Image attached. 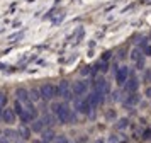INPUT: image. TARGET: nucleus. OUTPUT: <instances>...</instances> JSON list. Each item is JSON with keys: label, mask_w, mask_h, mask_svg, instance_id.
<instances>
[{"label": "nucleus", "mask_w": 151, "mask_h": 143, "mask_svg": "<svg viewBox=\"0 0 151 143\" xmlns=\"http://www.w3.org/2000/svg\"><path fill=\"white\" fill-rule=\"evenodd\" d=\"M51 113L56 116L60 124H73V123H76V111L70 107V104L66 101L53 102L51 104Z\"/></svg>", "instance_id": "nucleus-1"}, {"label": "nucleus", "mask_w": 151, "mask_h": 143, "mask_svg": "<svg viewBox=\"0 0 151 143\" xmlns=\"http://www.w3.org/2000/svg\"><path fill=\"white\" fill-rule=\"evenodd\" d=\"M24 109H26V104H22L21 101H17L15 99V102H14V111H15V114H17V118L24 113Z\"/></svg>", "instance_id": "nucleus-20"}, {"label": "nucleus", "mask_w": 151, "mask_h": 143, "mask_svg": "<svg viewBox=\"0 0 151 143\" xmlns=\"http://www.w3.org/2000/svg\"><path fill=\"white\" fill-rule=\"evenodd\" d=\"M0 143H10V140H9V138H5V136L2 135V136H0Z\"/></svg>", "instance_id": "nucleus-27"}, {"label": "nucleus", "mask_w": 151, "mask_h": 143, "mask_svg": "<svg viewBox=\"0 0 151 143\" xmlns=\"http://www.w3.org/2000/svg\"><path fill=\"white\" fill-rule=\"evenodd\" d=\"M139 101H141L139 92H132V94H126V97L122 99V104L126 107H134V106L139 104Z\"/></svg>", "instance_id": "nucleus-11"}, {"label": "nucleus", "mask_w": 151, "mask_h": 143, "mask_svg": "<svg viewBox=\"0 0 151 143\" xmlns=\"http://www.w3.org/2000/svg\"><path fill=\"white\" fill-rule=\"evenodd\" d=\"M14 143H27V142H26V140H22V138H19V140H15Z\"/></svg>", "instance_id": "nucleus-29"}, {"label": "nucleus", "mask_w": 151, "mask_h": 143, "mask_svg": "<svg viewBox=\"0 0 151 143\" xmlns=\"http://www.w3.org/2000/svg\"><path fill=\"white\" fill-rule=\"evenodd\" d=\"M53 143H70V140H68L66 135H56V138H55Z\"/></svg>", "instance_id": "nucleus-22"}, {"label": "nucleus", "mask_w": 151, "mask_h": 143, "mask_svg": "<svg viewBox=\"0 0 151 143\" xmlns=\"http://www.w3.org/2000/svg\"><path fill=\"white\" fill-rule=\"evenodd\" d=\"M15 99H17V101H21L22 104L31 102V97H29V89H26V87L15 89Z\"/></svg>", "instance_id": "nucleus-12"}, {"label": "nucleus", "mask_w": 151, "mask_h": 143, "mask_svg": "<svg viewBox=\"0 0 151 143\" xmlns=\"http://www.w3.org/2000/svg\"><path fill=\"white\" fill-rule=\"evenodd\" d=\"M56 97H61L63 101H66V102L76 99L75 94H73V89H71V83L68 80H61L56 85Z\"/></svg>", "instance_id": "nucleus-2"}, {"label": "nucleus", "mask_w": 151, "mask_h": 143, "mask_svg": "<svg viewBox=\"0 0 151 143\" xmlns=\"http://www.w3.org/2000/svg\"><path fill=\"white\" fill-rule=\"evenodd\" d=\"M56 138V133L53 131V128H46L44 131L41 133V140L42 143H53Z\"/></svg>", "instance_id": "nucleus-13"}, {"label": "nucleus", "mask_w": 151, "mask_h": 143, "mask_svg": "<svg viewBox=\"0 0 151 143\" xmlns=\"http://www.w3.org/2000/svg\"><path fill=\"white\" fill-rule=\"evenodd\" d=\"M39 90H41V101H53L56 97V85L55 83H51V82H46V83H42L41 87H39Z\"/></svg>", "instance_id": "nucleus-5"}, {"label": "nucleus", "mask_w": 151, "mask_h": 143, "mask_svg": "<svg viewBox=\"0 0 151 143\" xmlns=\"http://www.w3.org/2000/svg\"><path fill=\"white\" fill-rule=\"evenodd\" d=\"M75 97H87L90 92V82L88 80H76L71 83Z\"/></svg>", "instance_id": "nucleus-3"}, {"label": "nucleus", "mask_w": 151, "mask_h": 143, "mask_svg": "<svg viewBox=\"0 0 151 143\" xmlns=\"http://www.w3.org/2000/svg\"><path fill=\"white\" fill-rule=\"evenodd\" d=\"M93 90H100V92H104V94L107 95L110 92L109 82L105 80L104 77H95V80H93Z\"/></svg>", "instance_id": "nucleus-9"}, {"label": "nucleus", "mask_w": 151, "mask_h": 143, "mask_svg": "<svg viewBox=\"0 0 151 143\" xmlns=\"http://www.w3.org/2000/svg\"><path fill=\"white\" fill-rule=\"evenodd\" d=\"M146 97H151V87L146 89Z\"/></svg>", "instance_id": "nucleus-28"}, {"label": "nucleus", "mask_w": 151, "mask_h": 143, "mask_svg": "<svg viewBox=\"0 0 151 143\" xmlns=\"http://www.w3.org/2000/svg\"><path fill=\"white\" fill-rule=\"evenodd\" d=\"M73 109H75L78 114H83V116H88L92 113V106L87 97H76L75 99V104H73Z\"/></svg>", "instance_id": "nucleus-4"}, {"label": "nucleus", "mask_w": 151, "mask_h": 143, "mask_svg": "<svg viewBox=\"0 0 151 143\" xmlns=\"http://www.w3.org/2000/svg\"><path fill=\"white\" fill-rule=\"evenodd\" d=\"M2 111H4V109H2ZM2 111H0V121H2Z\"/></svg>", "instance_id": "nucleus-31"}, {"label": "nucleus", "mask_w": 151, "mask_h": 143, "mask_svg": "<svg viewBox=\"0 0 151 143\" xmlns=\"http://www.w3.org/2000/svg\"><path fill=\"white\" fill-rule=\"evenodd\" d=\"M141 51H143L144 56H151V44L148 43V44H144L143 48H141Z\"/></svg>", "instance_id": "nucleus-23"}, {"label": "nucleus", "mask_w": 151, "mask_h": 143, "mask_svg": "<svg viewBox=\"0 0 151 143\" xmlns=\"http://www.w3.org/2000/svg\"><path fill=\"white\" fill-rule=\"evenodd\" d=\"M15 119H17V114H15L14 107H5L4 111H2V123H5L7 126L14 124Z\"/></svg>", "instance_id": "nucleus-10"}, {"label": "nucleus", "mask_w": 151, "mask_h": 143, "mask_svg": "<svg viewBox=\"0 0 151 143\" xmlns=\"http://www.w3.org/2000/svg\"><path fill=\"white\" fill-rule=\"evenodd\" d=\"M29 97H31V102H39L41 101V90L39 89H29Z\"/></svg>", "instance_id": "nucleus-18"}, {"label": "nucleus", "mask_w": 151, "mask_h": 143, "mask_svg": "<svg viewBox=\"0 0 151 143\" xmlns=\"http://www.w3.org/2000/svg\"><path fill=\"white\" fill-rule=\"evenodd\" d=\"M127 119H121V121H119V124H117V128L119 129H122V128H126V126H127Z\"/></svg>", "instance_id": "nucleus-25"}, {"label": "nucleus", "mask_w": 151, "mask_h": 143, "mask_svg": "<svg viewBox=\"0 0 151 143\" xmlns=\"http://www.w3.org/2000/svg\"><path fill=\"white\" fill-rule=\"evenodd\" d=\"M4 136L5 138H9V140H19L21 136H19V131L17 129H12V128H7V129H4Z\"/></svg>", "instance_id": "nucleus-17"}, {"label": "nucleus", "mask_w": 151, "mask_h": 143, "mask_svg": "<svg viewBox=\"0 0 151 143\" xmlns=\"http://www.w3.org/2000/svg\"><path fill=\"white\" fill-rule=\"evenodd\" d=\"M95 143H104V140H97V142Z\"/></svg>", "instance_id": "nucleus-30"}, {"label": "nucleus", "mask_w": 151, "mask_h": 143, "mask_svg": "<svg viewBox=\"0 0 151 143\" xmlns=\"http://www.w3.org/2000/svg\"><path fill=\"white\" fill-rule=\"evenodd\" d=\"M87 99H88L92 109H97L99 106H102L104 104V101H105V94L100 92V90H92V92H88Z\"/></svg>", "instance_id": "nucleus-7"}, {"label": "nucleus", "mask_w": 151, "mask_h": 143, "mask_svg": "<svg viewBox=\"0 0 151 143\" xmlns=\"http://www.w3.org/2000/svg\"><path fill=\"white\" fill-rule=\"evenodd\" d=\"M7 107V94L5 92H0V111Z\"/></svg>", "instance_id": "nucleus-21"}, {"label": "nucleus", "mask_w": 151, "mask_h": 143, "mask_svg": "<svg viewBox=\"0 0 151 143\" xmlns=\"http://www.w3.org/2000/svg\"><path fill=\"white\" fill-rule=\"evenodd\" d=\"M143 56H144V54H143V51H141V48H137V46L131 51V60L134 61V63H136L137 60H141Z\"/></svg>", "instance_id": "nucleus-19"}, {"label": "nucleus", "mask_w": 151, "mask_h": 143, "mask_svg": "<svg viewBox=\"0 0 151 143\" xmlns=\"http://www.w3.org/2000/svg\"><path fill=\"white\" fill-rule=\"evenodd\" d=\"M42 121H44V124H46V128H53V124H55L58 119H56V116L53 114V113H44L41 118Z\"/></svg>", "instance_id": "nucleus-15"}, {"label": "nucleus", "mask_w": 151, "mask_h": 143, "mask_svg": "<svg viewBox=\"0 0 151 143\" xmlns=\"http://www.w3.org/2000/svg\"><path fill=\"white\" fill-rule=\"evenodd\" d=\"M17 131H19V136H21L22 140H26V142H27L29 138H31V135H32V129L29 128L27 124H22Z\"/></svg>", "instance_id": "nucleus-16"}, {"label": "nucleus", "mask_w": 151, "mask_h": 143, "mask_svg": "<svg viewBox=\"0 0 151 143\" xmlns=\"http://www.w3.org/2000/svg\"><path fill=\"white\" fill-rule=\"evenodd\" d=\"M137 89H139V78H137L136 75H129V78L127 82L122 85V92L126 94H132V92H137Z\"/></svg>", "instance_id": "nucleus-8"}, {"label": "nucleus", "mask_w": 151, "mask_h": 143, "mask_svg": "<svg viewBox=\"0 0 151 143\" xmlns=\"http://www.w3.org/2000/svg\"><path fill=\"white\" fill-rule=\"evenodd\" d=\"M31 129H32V133H39L41 135L42 131L46 129V124H44V121H42L41 118H37V119H34V121L31 123Z\"/></svg>", "instance_id": "nucleus-14"}, {"label": "nucleus", "mask_w": 151, "mask_h": 143, "mask_svg": "<svg viewBox=\"0 0 151 143\" xmlns=\"http://www.w3.org/2000/svg\"><path fill=\"white\" fill-rule=\"evenodd\" d=\"M144 58H146V56H143L141 60H137L136 63H134V65H136V68H137V70H144Z\"/></svg>", "instance_id": "nucleus-24"}, {"label": "nucleus", "mask_w": 151, "mask_h": 143, "mask_svg": "<svg viewBox=\"0 0 151 143\" xmlns=\"http://www.w3.org/2000/svg\"><path fill=\"white\" fill-rule=\"evenodd\" d=\"M144 82H151V70L144 72Z\"/></svg>", "instance_id": "nucleus-26"}, {"label": "nucleus", "mask_w": 151, "mask_h": 143, "mask_svg": "<svg viewBox=\"0 0 151 143\" xmlns=\"http://www.w3.org/2000/svg\"><path fill=\"white\" fill-rule=\"evenodd\" d=\"M131 75V70L127 65H121V67L116 68V83L119 85V87H122L124 83L127 82V78H129Z\"/></svg>", "instance_id": "nucleus-6"}]
</instances>
